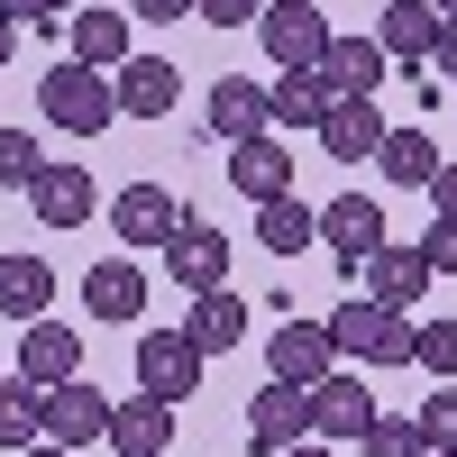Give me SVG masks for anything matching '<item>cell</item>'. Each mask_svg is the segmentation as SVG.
I'll return each mask as SVG.
<instances>
[{
  "label": "cell",
  "mask_w": 457,
  "mask_h": 457,
  "mask_svg": "<svg viewBox=\"0 0 457 457\" xmlns=\"http://www.w3.org/2000/svg\"><path fill=\"white\" fill-rule=\"evenodd\" d=\"M375 165H385V183H411V193H421V183L439 174V137H430V129H385Z\"/></svg>",
  "instance_id": "27"
},
{
  "label": "cell",
  "mask_w": 457,
  "mask_h": 457,
  "mask_svg": "<svg viewBox=\"0 0 457 457\" xmlns=\"http://www.w3.org/2000/svg\"><path fill=\"white\" fill-rule=\"evenodd\" d=\"M293 439H312V394H302V385H256L247 394V448L284 457Z\"/></svg>",
  "instance_id": "8"
},
{
  "label": "cell",
  "mask_w": 457,
  "mask_h": 457,
  "mask_svg": "<svg viewBox=\"0 0 457 457\" xmlns=\"http://www.w3.org/2000/svg\"><path fill=\"white\" fill-rule=\"evenodd\" d=\"M421 193H430V220H457V165H439Z\"/></svg>",
  "instance_id": "37"
},
{
  "label": "cell",
  "mask_w": 457,
  "mask_h": 457,
  "mask_svg": "<svg viewBox=\"0 0 457 457\" xmlns=\"http://www.w3.org/2000/svg\"><path fill=\"white\" fill-rule=\"evenodd\" d=\"M202 120L220 146H238V137H265V83H247V73H220L211 101H202Z\"/></svg>",
  "instance_id": "22"
},
{
  "label": "cell",
  "mask_w": 457,
  "mask_h": 457,
  "mask_svg": "<svg viewBox=\"0 0 457 457\" xmlns=\"http://www.w3.org/2000/svg\"><path fill=\"white\" fill-rule=\"evenodd\" d=\"M37 110H46V120L64 129V137H101L110 120H120V101H110V73H92V64H55L46 83H37Z\"/></svg>",
  "instance_id": "2"
},
{
  "label": "cell",
  "mask_w": 457,
  "mask_h": 457,
  "mask_svg": "<svg viewBox=\"0 0 457 457\" xmlns=\"http://www.w3.org/2000/svg\"><path fill=\"white\" fill-rule=\"evenodd\" d=\"M83 312H92V320H120V329H137V320H146V275H137L129 256H101L92 275H83Z\"/></svg>",
  "instance_id": "19"
},
{
  "label": "cell",
  "mask_w": 457,
  "mask_h": 457,
  "mask_svg": "<svg viewBox=\"0 0 457 457\" xmlns=\"http://www.w3.org/2000/svg\"><path fill=\"white\" fill-rule=\"evenodd\" d=\"M46 439V421H37V385H19V375H0V448H37Z\"/></svg>",
  "instance_id": "29"
},
{
  "label": "cell",
  "mask_w": 457,
  "mask_h": 457,
  "mask_svg": "<svg viewBox=\"0 0 457 457\" xmlns=\"http://www.w3.org/2000/svg\"><path fill=\"white\" fill-rule=\"evenodd\" d=\"M421 265H430V275H457V220H430V238H421Z\"/></svg>",
  "instance_id": "36"
},
{
  "label": "cell",
  "mask_w": 457,
  "mask_h": 457,
  "mask_svg": "<svg viewBox=\"0 0 457 457\" xmlns=\"http://www.w3.org/2000/svg\"><path fill=\"white\" fill-rule=\"evenodd\" d=\"M320 238V211L312 202H256V247H275V256H302V247H312Z\"/></svg>",
  "instance_id": "28"
},
{
  "label": "cell",
  "mask_w": 457,
  "mask_h": 457,
  "mask_svg": "<svg viewBox=\"0 0 457 457\" xmlns=\"http://www.w3.org/2000/svg\"><path fill=\"white\" fill-rule=\"evenodd\" d=\"M129 10H73L64 19V37H73V64H92V73H120L129 64Z\"/></svg>",
  "instance_id": "24"
},
{
  "label": "cell",
  "mask_w": 457,
  "mask_h": 457,
  "mask_svg": "<svg viewBox=\"0 0 457 457\" xmlns=\"http://www.w3.org/2000/svg\"><path fill=\"white\" fill-rule=\"evenodd\" d=\"M46 302H55V265L46 256H0V320H46Z\"/></svg>",
  "instance_id": "25"
},
{
  "label": "cell",
  "mask_w": 457,
  "mask_h": 457,
  "mask_svg": "<svg viewBox=\"0 0 457 457\" xmlns=\"http://www.w3.org/2000/svg\"><path fill=\"white\" fill-rule=\"evenodd\" d=\"M312 137H320L329 165H375V146H385V110H375V101H329Z\"/></svg>",
  "instance_id": "13"
},
{
  "label": "cell",
  "mask_w": 457,
  "mask_h": 457,
  "mask_svg": "<svg viewBox=\"0 0 457 457\" xmlns=\"http://www.w3.org/2000/svg\"><path fill=\"white\" fill-rule=\"evenodd\" d=\"M357 284H366V302H385V312H421V293H430V265H421V247H375L366 265H357Z\"/></svg>",
  "instance_id": "12"
},
{
  "label": "cell",
  "mask_w": 457,
  "mask_h": 457,
  "mask_svg": "<svg viewBox=\"0 0 457 457\" xmlns=\"http://www.w3.org/2000/svg\"><path fill=\"white\" fill-rule=\"evenodd\" d=\"M320 238H329V256L357 275V265H366L375 247H385L394 228H385V211H375L366 193H338V202H320Z\"/></svg>",
  "instance_id": "11"
},
{
  "label": "cell",
  "mask_w": 457,
  "mask_h": 457,
  "mask_svg": "<svg viewBox=\"0 0 457 457\" xmlns=\"http://www.w3.org/2000/svg\"><path fill=\"white\" fill-rule=\"evenodd\" d=\"M256 37H265V55H275V73H320V55H329L338 28L312 10V0H265Z\"/></svg>",
  "instance_id": "3"
},
{
  "label": "cell",
  "mask_w": 457,
  "mask_h": 457,
  "mask_svg": "<svg viewBox=\"0 0 457 457\" xmlns=\"http://www.w3.org/2000/svg\"><path fill=\"white\" fill-rule=\"evenodd\" d=\"M156 256H165V275H174L183 293H211V284H228V238H220L211 220H193V211L174 220V238H165Z\"/></svg>",
  "instance_id": "7"
},
{
  "label": "cell",
  "mask_w": 457,
  "mask_h": 457,
  "mask_svg": "<svg viewBox=\"0 0 457 457\" xmlns=\"http://www.w3.org/2000/svg\"><path fill=\"white\" fill-rule=\"evenodd\" d=\"M183 338H193L202 357H228L247 338V302L228 293V284H211V293H193V312H183Z\"/></svg>",
  "instance_id": "23"
},
{
  "label": "cell",
  "mask_w": 457,
  "mask_h": 457,
  "mask_svg": "<svg viewBox=\"0 0 457 457\" xmlns=\"http://www.w3.org/2000/svg\"><path fill=\"white\" fill-rule=\"evenodd\" d=\"M174 220H183V202L165 193V183H129V193L110 202V228H120L129 247H165V238H174Z\"/></svg>",
  "instance_id": "21"
},
{
  "label": "cell",
  "mask_w": 457,
  "mask_h": 457,
  "mask_svg": "<svg viewBox=\"0 0 457 457\" xmlns=\"http://www.w3.org/2000/svg\"><path fill=\"white\" fill-rule=\"evenodd\" d=\"M329 348L348 366H411V312H385V302H338L329 312Z\"/></svg>",
  "instance_id": "1"
},
{
  "label": "cell",
  "mask_w": 457,
  "mask_h": 457,
  "mask_svg": "<svg viewBox=\"0 0 457 457\" xmlns=\"http://www.w3.org/2000/svg\"><path fill=\"white\" fill-rule=\"evenodd\" d=\"M284 457H329V439H293V448H284Z\"/></svg>",
  "instance_id": "40"
},
{
  "label": "cell",
  "mask_w": 457,
  "mask_h": 457,
  "mask_svg": "<svg viewBox=\"0 0 457 457\" xmlns=\"http://www.w3.org/2000/svg\"><path fill=\"white\" fill-rule=\"evenodd\" d=\"M193 19H202V28H256L265 0H193Z\"/></svg>",
  "instance_id": "35"
},
{
  "label": "cell",
  "mask_w": 457,
  "mask_h": 457,
  "mask_svg": "<svg viewBox=\"0 0 457 457\" xmlns=\"http://www.w3.org/2000/svg\"><path fill=\"white\" fill-rule=\"evenodd\" d=\"M430 10H439V19H457V0H430Z\"/></svg>",
  "instance_id": "43"
},
{
  "label": "cell",
  "mask_w": 457,
  "mask_h": 457,
  "mask_svg": "<svg viewBox=\"0 0 457 457\" xmlns=\"http://www.w3.org/2000/svg\"><path fill=\"white\" fill-rule=\"evenodd\" d=\"M265 366H275V385H302V394H312L320 375L338 366V348H329V320H284L275 338H265Z\"/></svg>",
  "instance_id": "10"
},
{
  "label": "cell",
  "mask_w": 457,
  "mask_h": 457,
  "mask_svg": "<svg viewBox=\"0 0 457 457\" xmlns=\"http://www.w3.org/2000/svg\"><path fill=\"white\" fill-rule=\"evenodd\" d=\"M37 421H46V448H64V457H83L92 439H110V394L101 385H46L37 394Z\"/></svg>",
  "instance_id": "4"
},
{
  "label": "cell",
  "mask_w": 457,
  "mask_h": 457,
  "mask_svg": "<svg viewBox=\"0 0 457 457\" xmlns=\"http://www.w3.org/2000/svg\"><path fill=\"white\" fill-rule=\"evenodd\" d=\"M37 174H46V146H37L28 129H0V193H28Z\"/></svg>",
  "instance_id": "31"
},
{
  "label": "cell",
  "mask_w": 457,
  "mask_h": 457,
  "mask_svg": "<svg viewBox=\"0 0 457 457\" xmlns=\"http://www.w3.org/2000/svg\"><path fill=\"white\" fill-rule=\"evenodd\" d=\"M10 46H19V28H10V19H0V64H10Z\"/></svg>",
  "instance_id": "41"
},
{
  "label": "cell",
  "mask_w": 457,
  "mask_h": 457,
  "mask_svg": "<svg viewBox=\"0 0 457 457\" xmlns=\"http://www.w3.org/2000/svg\"><path fill=\"white\" fill-rule=\"evenodd\" d=\"M10 375H19V385H37V394H46V385H73V375H83V338H73L64 320H28Z\"/></svg>",
  "instance_id": "9"
},
{
  "label": "cell",
  "mask_w": 457,
  "mask_h": 457,
  "mask_svg": "<svg viewBox=\"0 0 457 457\" xmlns=\"http://www.w3.org/2000/svg\"><path fill=\"white\" fill-rule=\"evenodd\" d=\"M366 430H375V385H366V375H348V366H329L320 385H312V439L357 448Z\"/></svg>",
  "instance_id": "5"
},
{
  "label": "cell",
  "mask_w": 457,
  "mask_h": 457,
  "mask_svg": "<svg viewBox=\"0 0 457 457\" xmlns=\"http://www.w3.org/2000/svg\"><path fill=\"white\" fill-rule=\"evenodd\" d=\"M28 211H37V228H83L101 211V193H92L83 165H46V174L28 183Z\"/></svg>",
  "instance_id": "17"
},
{
  "label": "cell",
  "mask_w": 457,
  "mask_h": 457,
  "mask_svg": "<svg viewBox=\"0 0 457 457\" xmlns=\"http://www.w3.org/2000/svg\"><path fill=\"white\" fill-rule=\"evenodd\" d=\"M385 46L375 37H329V55H320V83H329V101H375L385 92Z\"/></svg>",
  "instance_id": "16"
},
{
  "label": "cell",
  "mask_w": 457,
  "mask_h": 457,
  "mask_svg": "<svg viewBox=\"0 0 457 457\" xmlns=\"http://www.w3.org/2000/svg\"><path fill=\"white\" fill-rule=\"evenodd\" d=\"M137 394H156V403L202 394V348L183 329H137Z\"/></svg>",
  "instance_id": "6"
},
{
  "label": "cell",
  "mask_w": 457,
  "mask_h": 457,
  "mask_svg": "<svg viewBox=\"0 0 457 457\" xmlns=\"http://www.w3.org/2000/svg\"><path fill=\"white\" fill-rule=\"evenodd\" d=\"M375 46H385V64H430V37H439V10L430 0H385L375 10Z\"/></svg>",
  "instance_id": "20"
},
{
  "label": "cell",
  "mask_w": 457,
  "mask_h": 457,
  "mask_svg": "<svg viewBox=\"0 0 457 457\" xmlns=\"http://www.w3.org/2000/svg\"><path fill=\"white\" fill-rule=\"evenodd\" d=\"M357 448H366V457H430L421 430H411V421H385V411H375V430H366Z\"/></svg>",
  "instance_id": "33"
},
{
  "label": "cell",
  "mask_w": 457,
  "mask_h": 457,
  "mask_svg": "<svg viewBox=\"0 0 457 457\" xmlns=\"http://www.w3.org/2000/svg\"><path fill=\"white\" fill-rule=\"evenodd\" d=\"M411 366L439 375V385L457 375V320H448V312H439V320H411Z\"/></svg>",
  "instance_id": "30"
},
{
  "label": "cell",
  "mask_w": 457,
  "mask_h": 457,
  "mask_svg": "<svg viewBox=\"0 0 457 457\" xmlns=\"http://www.w3.org/2000/svg\"><path fill=\"white\" fill-rule=\"evenodd\" d=\"M411 430H421V448H457V385H430L421 411H411Z\"/></svg>",
  "instance_id": "32"
},
{
  "label": "cell",
  "mask_w": 457,
  "mask_h": 457,
  "mask_svg": "<svg viewBox=\"0 0 457 457\" xmlns=\"http://www.w3.org/2000/svg\"><path fill=\"white\" fill-rule=\"evenodd\" d=\"M73 10H83V0H0V19H10V28H64Z\"/></svg>",
  "instance_id": "34"
},
{
  "label": "cell",
  "mask_w": 457,
  "mask_h": 457,
  "mask_svg": "<svg viewBox=\"0 0 457 457\" xmlns=\"http://www.w3.org/2000/svg\"><path fill=\"white\" fill-rule=\"evenodd\" d=\"M110 101H120V120H165V110L183 101V73L165 55H129L120 73H110Z\"/></svg>",
  "instance_id": "14"
},
{
  "label": "cell",
  "mask_w": 457,
  "mask_h": 457,
  "mask_svg": "<svg viewBox=\"0 0 457 457\" xmlns=\"http://www.w3.org/2000/svg\"><path fill=\"white\" fill-rule=\"evenodd\" d=\"M430 73H448V83H457V19H439V37H430Z\"/></svg>",
  "instance_id": "38"
},
{
  "label": "cell",
  "mask_w": 457,
  "mask_h": 457,
  "mask_svg": "<svg viewBox=\"0 0 457 457\" xmlns=\"http://www.w3.org/2000/svg\"><path fill=\"white\" fill-rule=\"evenodd\" d=\"M129 19H146V28H165V19H193V0H129Z\"/></svg>",
  "instance_id": "39"
},
{
  "label": "cell",
  "mask_w": 457,
  "mask_h": 457,
  "mask_svg": "<svg viewBox=\"0 0 457 457\" xmlns=\"http://www.w3.org/2000/svg\"><path fill=\"white\" fill-rule=\"evenodd\" d=\"M165 448H174V403L156 394L110 403V457H165Z\"/></svg>",
  "instance_id": "18"
},
{
  "label": "cell",
  "mask_w": 457,
  "mask_h": 457,
  "mask_svg": "<svg viewBox=\"0 0 457 457\" xmlns=\"http://www.w3.org/2000/svg\"><path fill=\"white\" fill-rule=\"evenodd\" d=\"M19 457H64V448H46V439H37V448H19Z\"/></svg>",
  "instance_id": "42"
},
{
  "label": "cell",
  "mask_w": 457,
  "mask_h": 457,
  "mask_svg": "<svg viewBox=\"0 0 457 457\" xmlns=\"http://www.w3.org/2000/svg\"><path fill=\"white\" fill-rule=\"evenodd\" d=\"M320 110H329V83L320 73H275V83H265V129H320Z\"/></svg>",
  "instance_id": "26"
},
{
  "label": "cell",
  "mask_w": 457,
  "mask_h": 457,
  "mask_svg": "<svg viewBox=\"0 0 457 457\" xmlns=\"http://www.w3.org/2000/svg\"><path fill=\"white\" fill-rule=\"evenodd\" d=\"M228 183H238L247 202H284V193H293V146H284L275 129H265V137H238V146H228Z\"/></svg>",
  "instance_id": "15"
},
{
  "label": "cell",
  "mask_w": 457,
  "mask_h": 457,
  "mask_svg": "<svg viewBox=\"0 0 457 457\" xmlns=\"http://www.w3.org/2000/svg\"><path fill=\"white\" fill-rule=\"evenodd\" d=\"M430 457H457V448H430Z\"/></svg>",
  "instance_id": "44"
}]
</instances>
